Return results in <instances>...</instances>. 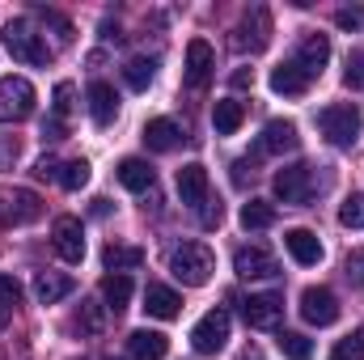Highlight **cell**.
I'll return each mask as SVG.
<instances>
[{"label": "cell", "mask_w": 364, "mask_h": 360, "mask_svg": "<svg viewBox=\"0 0 364 360\" xmlns=\"http://www.w3.org/2000/svg\"><path fill=\"white\" fill-rule=\"evenodd\" d=\"M318 127H322V136L335 149H352L360 140L364 115H360V106H352V102H331V106L318 110Z\"/></svg>", "instance_id": "6da1fadb"}, {"label": "cell", "mask_w": 364, "mask_h": 360, "mask_svg": "<svg viewBox=\"0 0 364 360\" xmlns=\"http://www.w3.org/2000/svg\"><path fill=\"white\" fill-rule=\"evenodd\" d=\"M170 271H174V280L186 284V288H203L212 280V271H216V259H212V250L203 242H182V246H174V255H170Z\"/></svg>", "instance_id": "7a4b0ae2"}, {"label": "cell", "mask_w": 364, "mask_h": 360, "mask_svg": "<svg viewBox=\"0 0 364 360\" xmlns=\"http://www.w3.org/2000/svg\"><path fill=\"white\" fill-rule=\"evenodd\" d=\"M4 47H9L13 60H21V64H30V68H43V64L51 60V47L43 43V34H34L30 21H9V26H4Z\"/></svg>", "instance_id": "3957f363"}, {"label": "cell", "mask_w": 364, "mask_h": 360, "mask_svg": "<svg viewBox=\"0 0 364 360\" xmlns=\"http://www.w3.org/2000/svg\"><path fill=\"white\" fill-rule=\"evenodd\" d=\"M38 93L26 77H0V123H21L34 115Z\"/></svg>", "instance_id": "277c9868"}, {"label": "cell", "mask_w": 364, "mask_h": 360, "mask_svg": "<svg viewBox=\"0 0 364 360\" xmlns=\"http://www.w3.org/2000/svg\"><path fill=\"white\" fill-rule=\"evenodd\" d=\"M275 195L284 199V203H292V208H305L309 199H314V191H318V179H314V166H305V162H296V166H284L279 174H275Z\"/></svg>", "instance_id": "5b68a950"}, {"label": "cell", "mask_w": 364, "mask_h": 360, "mask_svg": "<svg viewBox=\"0 0 364 360\" xmlns=\"http://www.w3.org/2000/svg\"><path fill=\"white\" fill-rule=\"evenodd\" d=\"M225 344H229V309H208L191 331V348L199 356H216Z\"/></svg>", "instance_id": "8992f818"}, {"label": "cell", "mask_w": 364, "mask_h": 360, "mask_svg": "<svg viewBox=\"0 0 364 360\" xmlns=\"http://www.w3.org/2000/svg\"><path fill=\"white\" fill-rule=\"evenodd\" d=\"M51 246H55V255L64 263H81L85 259V229H81V221L77 216H60L51 225Z\"/></svg>", "instance_id": "52a82bcc"}, {"label": "cell", "mask_w": 364, "mask_h": 360, "mask_svg": "<svg viewBox=\"0 0 364 360\" xmlns=\"http://www.w3.org/2000/svg\"><path fill=\"white\" fill-rule=\"evenodd\" d=\"M242 318L255 331H272V327H279V318H284V297L279 292H255V297H246L242 301Z\"/></svg>", "instance_id": "ba28073f"}, {"label": "cell", "mask_w": 364, "mask_h": 360, "mask_svg": "<svg viewBox=\"0 0 364 360\" xmlns=\"http://www.w3.org/2000/svg\"><path fill=\"white\" fill-rule=\"evenodd\" d=\"M296 144H301L296 123H288V119H272V123H263L255 153H259V157H279V153H296Z\"/></svg>", "instance_id": "9c48e42d"}, {"label": "cell", "mask_w": 364, "mask_h": 360, "mask_svg": "<svg viewBox=\"0 0 364 360\" xmlns=\"http://www.w3.org/2000/svg\"><path fill=\"white\" fill-rule=\"evenodd\" d=\"M292 64H296L309 81H318V77H322V68L331 64V38H326V34H305V38L296 43Z\"/></svg>", "instance_id": "30bf717a"}, {"label": "cell", "mask_w": 364, "mask_h": 360, "mask_svg": "<svg viewBox=\"0 0 364 360\" xmlns=\"http://www.w3.org/2000/svg\"><path fill=\"white\" fill-rule=\"evenodd\" d=\"M301 318L309 327H331L339 322V297L331 288H305L301 292Z\"/></svg>", "instance_id": "8fae6325"}, {"label": "cell", "mask_w": 364, "mask_h": 360, "mask_svg": "<svg viewBox=\"0 0 364 360\" xmlns=\"http://www.w3.org/2000/svg\"><path fill=\"white\" fill-rule=\"evenodd\" d=\"M233 271L242 280H275L279 275V263H275V255L267 246H242L233 255Z\"/></svg>", "instance_id": "7c38bea8"}, {"label": "cell", "mask_w": 364, "mask_h": 360, "mask_svg": "<svg viewBox=\"0 0 364 360\" xmlns=\"http://www.w3.org/2000/svg\"><path fill=\"white\" fill-rule=\"evenodd\" d=\"M233 43L246 47V51H263V47L272 43V13H267L263 4H255V9L246 13V21H242V30H237Z\"/></svg>", "instance_id": "4fadbf2b"}, {"label": "cell", "mask_w": 364, "mask_h": 360, "mask_svg": "<svg viewBox=\"0 0 364 360\" xmlns=\"http://www.w3.org/2000/svg\"><path fill=\"white\" fill-rule=\"evenodd\" d=\"M212 68H216V55H212L208 38H191L186 43V85L191 90H203L208 77H212Z\"/></svg>", "instance_id": "5bb4252c"}, {"label": "cell", "mask_w": 364, "mask_h": 360, "mask_svg": "<svg viewBox=\"0 0 364 360\" xmlns=\"http://www.w3.org/2000/svg\"><path fill=\"white\" fill-rule=\"evenodd\" d=\"M0 221H13V225H26V221H38L43 216V199L34 191H4L0 195Z\"/></svg>", "instance_id": "9a60e30c"}, {"label": "cell", "mask_w": 364, "mask_h": 360, "mask_svg": "<svg viewBox=\"0 0 364 360\" xmlns=\"http://www.w3.org/2000/svg\"><path fill=\"white\" fill-rule=\"evenodd\" d=\"M284 246H288V255H292L301 268H318L322 255H326L314 229H288V233H284Z\"/></svg>", "instance_id": "2e32d148"}, {"label": "cell", "mask_w": 364, "mask_h": 360, "mask_svg": "<svg viewBox=\"0 0 364 360\" xmlns=\"http://www.w3.org/2000/svg\"><path fill=\"white\" fill-rule=\"evenodd\" d=\"M85 97H90V119L97 123V127H110V123L119 119V93H114V85L93 81Z\"/></svg>", "instance_id": "e0dca14e"}, {"label": "cell", "mask_w": 364, "mask_h": 360, "mask_svg": "<svg viewBox=\"0 0 364 360\" xmlns=\"http://www.w3.org/2000/svg\"><path fill=\"white\" fill-rule=\"evenodd\" d=\"M144 314L170 322V318L182 314V297L174 292V288H166V284H149V288H144Z\"/></svg>", "instance_id": "ac0fdd59"}, {"label": "cell", "mask_w": 364, "mask_h": 360, "mask_svg": "<svg viewBox=\"0 0 364 360\" xmlns=\"http://www.w3.org/2000/svg\"><path fill=\"white\" fill-rule=\"evenodd\" d=\"M178 195L186 208H203V199H208V170L199 162H191V166L178 170Z\"/></svg>", "instance_id": "d6986e66"}, {"label": "cell", "mask_w": 364, "mask_h": 360, "mask_svg": "<svg viewBox=\"0 0 364 360\" xmlns=\"http://www.w3.org/2000/svg\"><path fill=\"white\" fill-rule=\"evenodd\" d=\"M73 288H77L73 275H60V271H38V275H34V297H38L43 305H55V301L73 297Z\"/></svg>", "instance_id": "ffe728a7"}, {"label": "cell", "mask_w": 364, "mask_h": 360, "mask_svg": "<svg viewBox=\"0 0 364 360\" xmlns=\"http://www.w3.org/2000/svg\"><path fill=\"white\" fill-rule=\"evenodd\" d=\"M127 348H132V356H136V360H161L166 352H170V339H166L161 331L140 327V331H132V335H127Z\"/></svg>", "instance_id": "44dd1931"}, {"label": "cell", "mask_w": 364, "mask_h": 360, "mask_svg": "<svg viewBox=\"0 0 364 360\" xmlns=\"http://www.w3.org/2000/svg\"><path fill=\"white\" fill-rule=\"evenodd\" d=\"M144 144L153 149V153H170V149H178L182 144V127L174 119H149V127H144Z\"/></svg>", "instance_id": "7402d4cb"}, {"label": "cell", "mask_w": 364, "mask_h": 360, "mask_svg": "<svg viewBox=\"0 0 364 360\" xmlns=\"http://www.w3.org/2000/svg\"><path fill=\"white\" fill-rule=\"evenodd\" d=\"M309 77L288 60V64H279V68H272V90L279 93V97H301V93H309Z\"/></svg>", "instance_id": "603a6c76"}, {"label": "cell", "mask_w": 364, "mask_h": 360, "mask_svg": "<svg viewBox=\"0 0 364 360\" xmlns=\"http://www.w3.org/2000/svg\"><path fill=\"white\" fill-rule=\"evenodd\" d=\"M114 174H119V182H123L127 191H153V182H157L153 166H149V162H140V157H123Z\"/></svg>", "instance_id": "cb8c5ba5"}, {"label": "cell", "mask_w": 364, "mask_h": 360, "mask_svg": "<svg viewBox=\"0 0 364 360\" xmlns=\"http://www.w3.org/2000/svg\"><path fill=\"white\" fill-rule=\"evenodd\" d=\"M242 119H246V106H242L237 97H220V102L212 106V127H216V136H233V132L242 127Z\"/></svg>", "instance_id": "d4e9b609"}, {"label": "cell", "mask_w": 364, "mask_h": 360, "mask_svg": "<svg viewBox=\"0 0 364 360\" xmlns=\"http://www.w3.org/2000/svg\"><path fill=\"white\" fill-rule=\"evenodd\" d=\"M102 263H106V271H114V275H127V271H136L144 263V250H140V246H119V242H110V246L102 250Z\"/></svg>", "instance_id": "484cf974"}, {"label": "cell", "mask_w": 364, "mask_h": 360, "mask_svg": "<svg viewBox=\"0 0 364 360\" xmlns=\"http://www.w3.org/2000/svg\"><path fill=\"white\" fill-rule=\"evenodd\" d=\"M102 297H106V309L123 314L132 305V275H106L102 280Z\"/></svg>", "instance_id": "4316f807"}, {"label": "cell", "mask_w": 364, "mask_h": 360, "mask_svg": "<svg viewBox=\"0 0 364 360\" xmlns=\"http://www.w3.org/2000/svg\"><path fill=\"white\" fill-rule=\"evenodd\" d=\"M153 77H157V60H144V55L127 60V68H123V81H127L132 90H140V93L153 85Z\"/></svg>", "instance_id": "83f0119b"}, {"label": "cell", "mask_w": 364, "mask_h": 360, "mask_svg": "<svg viewBox=\"0 0 364 360\" xmlns=\"http://www.w3.org/2000/svg\"><path fill=\"white\" fill-rule=\"evenodd\" d=\"M272 225H275V208L267 199L242 203V229H272Z\"/></svg>", "instance_id": "f1b7e54d"}, {"label": "cell", "mask_w": 364, "mask_h": 360, "mask_svg": "<svg viewBox=\"0 0 364 360\" xmlns=\"http://www.w3.org/2000/svg\"><path fill=\"white\" fill-rule=\"evenodd\" d=\"M279 352H284V360H309L314 356V344L301 335V331H279Z\"/></svg>", "instance_id": "f546056e"}, {"label": "cell", "mask_w": 364, "mask_h": 360, "mask_svg": "<svg viewBox=\"0 0 364 360\" xmlns=\"http://www.w3.org/2000/svg\"><path fill=\"white\" fill-rule=\"evenodd\" d=\"M60 186H64V191H81V186H85V182H90V162H85V157H77V162H64V166H60Z\"/></svg>", "instance_id": "4dcf8cb0"}, {"label": "cell", "mask_w": 364, "mask_h": 360, "mask_svg": "<svg viewBox=\"0 0 364 360\" xmlns=\"http://www.w3.org/2000/svg\"><path fill=\"white\" fill-rule=\"evenodd\" d=\"M339 225L343 229H364V195H348L343 199V208H339Z\"/></svg>", "instance_id": "1f68e13d"}, {"label": "cell", "mask_w": 364, "mask_h": 360, "mask_svg": "<svg viewBox=\"0 0 364 360\" xmlns=\"http://www.w3.org/2000/svg\"><path fill=\"white\" fill-rule=\"evenodd\" d=\"M331 360H364V327L360 331H352L348 339H339L335 352H331Z\"/></svg>", "instance_id": "d6a6232c"}, {"label": "cell", "mask_w": 364, "mask_h": 360, "mask_svg": "<svg viewBox=\"0 0 364 360\" xmlns=\"http://www.w3.org/2000/svg\"><path fill=\"white\" fill-rule=\"evenodd\" d=\"M21 305V284L13 280V275H0V322L9 318V309H17Z\"/></svg>", "instance_id": "836d02e7"}, {"label": "cell", "mask_w": 364, "mask_h": 360, "mask_svg": "<svg viewBox=\"0 0 364 360\" xmlns=\"http://www.w3.org/2000/svg\"><path fill=\"white\" fill-rule=\"evenodd\" d=\"M73 97H77L73 81H60V85H55V93H51V110H55V119H68V115H73Z\"/></svg>", "instance_id": "e575fe53"}, {"label": "cell", "mask_w": 364, "mask_h": 360, "mask_svg": "<svg viewBox=\"0 0 364 360\" xmlns=\"http://www.w3.org/2000/svg\"><path fill=\"white\" fill-rule=\"evenodd\" d=\"M343 81H348L352 90H364V47H356V51L348 55V68H343Z\"/></svg>", "instance_id": "d590c367"}, {"label": "cell", "mask_w": 364, "mask_h": 360, "mask_svg": "<svg viewBox=\"0 0 364 360\" xmlns=\"http://www.w3.org/2000/svg\"><path fill=\"white\" fill-rule=\"evenodd\" d=\"M77 322H81L90 335H102V305H97V301H81V314H77Z\"/></svg>", "instance_id": "8d00e7d4"}, {"label": "cell", "mask_w": 364, "mask_h": 360, "mask_svg": "<svg viewBox=\"0 0 364 360\" xmlns=\"http://www.w3.org/2000/svg\"><path fill=\"white\" fill-rule=\"evenodd\" d=\"M225 221V208H220V199H203V208H199V225L203 229H216Z\"/></svg>", "instance_id": "74e56055"}, {"label": "cell", "mask_w": 364, "mask_h": 360, "mask_svg": "<svg viewBox=\"0 0 364 360\" xmlns=\"http://www.w3.org/2000/svg\"><path fill=\"white\" fill-rule=\"evenodd\" d=\"M335 26H339V30H360L364 9H339V13H335Z\"/></svg>", "instance_id": "f35d334b"}, {"label": "cell", "mask_w": 364, "mask_h": 360, "mask_svg": "<svg viewBox=\"0 0 364 360\" xmlns=\"http://www.w3.org/2000/svg\"><path fill=\"white\" fill-rule=\"evenodd\" d=\"M343 271H348V280H352V284H360V288H364V250H352V255H348V263H343Z\"/></svg>", "instance_id": "ab89813d"}, {"label": "cell", "mask_w": 364, "mask_h": 360, "mask_svg": "<svg viewBox=\"0 0 364 360\" xmlns=\"http://www.w3.org/2000/svg\"><path fill=\"white\" fill-rule=\"evenodd\" d=\"M47 26H51V30H55V38H60V43H64V47H68V43H73V21H64V17H60V13H47Z\"/></svg>", "instance_id": "60d3db41"}, {"label": "cell", "mask_w": 364, "mask_h": 360, "mask_svg": "<svg viewBox=\"0 0 364 360\" xmlns=\"http://www.w3.org/2000/svg\"><path fill=\"white\" fill-rule=\"evenodd\" d=\"M233 182H237V186H246V182H255V166H250L246 157H242V162H233Z\"/></svg>", "instance_id": "b9f144b4"}, {"label": "cell", "mask_w": 364, "mask_h": 360, "mask_svg": "<svg viewBox=\"0 0 364 360\" xmlns=\"http://www.w3.org/2000/svg\"><path fill=\"white\" fill-rule=\"evenodd\" d=\"M34 174H38V179H60V166H55L51 157H43V162L34 166Z\"/></svg>", "instance_id": "7bdbcfd3"}, {"label": "cell", "mask_w": 364, "mask_h": 360, "mask_svg": "<svg viewBox=\"0 0 364 360\" xmlns=\"http://www.w3.org/2000/svg\"><path fill=\"white\" fill-rule=\"evenodd\" d=\"M246 85H255V73L250 68H237L233 73V90H246Z\"/></svg>", "instance_id": "ee69618b"}, {"label": "cell", "mask_w": 364, "mask_h": 360, "mask_svg": "<svg viewBox=\"0 0 364 360\" xmlns=\"http://www.w3.org/2000/svg\"><path fill=\"white\" fill-rule=\"evenodd\" d=\"M43 136H47V140H60V136H64V119H51V123H43Z\"/></svg>", "instance_id": "f6af8a7d"}, {"label": "cell", "mask_w": 364, "mask_h": 360, "mask_svg": "<svg viewBox=\"0 0 364 360\" xmlns=\"http://www.w3.org/2000/svg\"><path fill=\"white\" fill-rule=\"evenodd\" d=\"M242 360H259V356H242Z\"/></svg>", "instance_id": "bcb514c9"}, {"label": "cell", "mask_w": 364, "mask_h": 360, "mask_svg": "<svg viewBox=\"0 0 364 360\" xmlns=\"http://www.w3.org/2000/svg\"><path fill=\"white\" fill-rule=\"evenodd\" d=\"M106 360H119V356H106Z\"/></svg>", "instance_id": "7dc6e473"}]
</instances>
